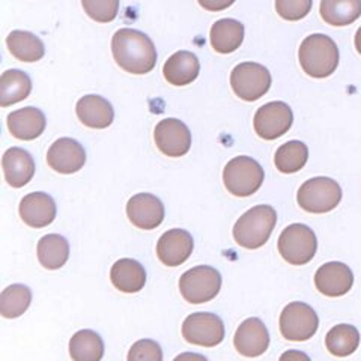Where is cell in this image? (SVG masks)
Returning <instances> with one entry per match:
<instances>
[{"instance_id":"4316f807","label":"cell","mask_w":361,"mask_h":361,"mask_svg":"<svg viewBox=\"0 0 361 361\" xmlns=\"http://www.w3.org/2000/svg\"><path fill=\"white\" fill-rule=\"evenodd\" d=\"M30 77L20 70H8L0 77V106L8 107L30 95Z\"/></svg>"},{"instance_id":"e0dca14e","label":"cell","mask_w":361,"mask_h":361,"mask_svg":"<svg viewBox=\"0 0 361 361\" xmlns=\"http://www.w3.org/2000/svg\"><path fill=\"white\" fill-rule=\"evenodd\" d=\"M233 343L236 351L244 357H259L269 346V334L265 324L257 318L245 319L235 333Z\"/></svg>"},{"instance_id":"7a4b0ae2","label":"cell","mask_w":361,"mask_h":361,"mask_svg":"<svg viewBox=\"0 0 361 361\" xmlns=\"http://www.w3.org/2000/svg\"><path fill=\"white\" fill-rule=\"evenodd\" d=\"M300 65L307 75L313 78L330 77L338 65V49L336 42L322 33H313L300 45Z\"/></svg>"},{"instance_id":"8d00e7d4","label":"cell","mask_w":361,"mask_h":361,"mask_svg":"<svg viewBox=\"0 0 361 361\" xmlns=\"http://www.w3.org/2000/svg\"><path fill=\"white\" fill-rule=\"evenodd\" d=\"M279 361H312V360L309 358L307 354H304L301 351H293V349H290V351H286L281 354Z\"/></svg>"},{"instance_id":"4dcf8cb0","label":"cell","mask_w":361,"mask_h":361,"mask_svg":"<svg viewBox=\"0 0 361 361\" xmlns=\"http://www.w3.org/2000/svg\"><path fill=\"white\" fill-rule=\"evenodd\" d=\"M309 160L307 146L300 140H290L281 145L276 152L274 163L281 173H295L306 166Z\"/></svg>"},{"instance_id":"7c38bea8","label":"cell","mask_w":361,"mask_h":361,"mask_svg":"<svg viewBox=\"0 0 361 361\" xmlns=\"http://www.w3.org/2000/svg\"><path fill=\"white\" fill-rule=\"evenodd\" d=\"M154 139L157 148L167 157H183L191 148V133L183 121L169 118L158 122Z\"/></svg>"},{"instance_id":"3957f363","label":"cell","mask_w":361,"mask_h":361,"mask_svg":"<svg viewBox=\"0 0 361 361\" xmlns=\"http://www.w3.org/2000/svg\"><path fill=\"white\" fill-rule=\"evenodd\" d=\"M277 223V212L269 205H257L248 209L233 226L236 244L255 250L265 245Z\"/></svg>"},{"instance_id":"ba28073f","label":"cell","mask_w":361,"mask_h":361,"mask_svg":"<svg viewBox=\"0 0 361 361\" xmlns=\"http://www.w3.org/2000/svg\"><path fill=\"white\" fill-rule=\"evenodd\" d=\"M319 326L316 312L306 302H290L280 314V331L286 341L306 342Z\"/></svg>"},{"instance_id":"d6a6232c","label":"cell","mask_w":361,"mask_h":361,"mask_svg":"<svg viewBox=\"0 0 361 361\" xmlns=\"http://www.w3.org/2000/svg\"><path fill=\"white\" fill-rule=\"evenodd\" d=\"M85 13L98 23H110L118 17L119 0H82Z\"/></svg>"},{"instance_id":"7402d4cb","label":"cell","mask_w":361,"mask_h":361,"mask_svg":"<svg viewBox=\"0 0 361 361\" xmlns=\"http://www.w3.org/2000/svg\"><path fill=\"white\" fill-rule=\"evenodd\" d=\"M200 71L197 56L191 51H176L163 66L166 80L173 86H185L193 83Z\"/></svg>"},{"instance_id":"e575fe53","label":"cell","mask_w":361,"mask_h":361,"mask_svg":"<svg viewBox=\"0 0 361 361\" xmlns=\"http://www.w3.org/2000/svg\"><path fill=\"white\" fill-rule=\"evenodd\" d=\"M128 361H163V351L151 338H142L131 346Z\"/></svg>"},{"instance_id":"ac0fdd59","label":"cell","mask_w":361,"mask_h":361,"mask_svg":"<svg viewBox=\"0 0 361 361\" xmlns=\"http://www.w3.org/2000/svg\"><path fill=\"white\" fill-rule=\"evenodd\" d=\"M56 203L47 193H30L23 197L20 203V217L30 228L41 229L54 221Z\"/></svg>"},{"instance_id":"277c9868","label":"cell","mask_w":361,"mask_h":361,"mask_svg":"<svg viewBox=\"0 0 361 361\" xmlns=\"http://www.w3.org/2000/svg\"><path fill=\"white\" fill-rule=\"evenodd\" d=\"M265 173L262 166L250 157H235L223 172L224 187L238 197H248L262 187Z\"/></svg>"},{"instance_id":"d4e9b609","label":"cell","mask_w":361,"mask_h":361,"mask_svg":"<svg viewBox=\"0 0 361 361\" xmlns=\"http://www.w3.org/2000/svg\"><path fill=\"white\" fill-rule=\"evenodd\" d=\"M319 13L326 25L349 26L361 17V0H321Z\"/></svg>"},{"instance_id":"9a60e30c","label":"cell","mask_w":361,"mask_h":361,"mask_svg":"<svg viewBox=\"0 0 361 361\" xmlns=\"http://www.w3.org/2000/svg\"><path fill=\"white\" fill-rule=\"evenodd\" d=\"M195 241L184 229H171L157 243V256L167 267H179L193 253Z\"/></svg>"},{"instance_id":"f35d334b","label":"cell","mask_w":361,"mask_h":361,"mask_svg":"<svg viewBox=\"0 0 361 361\" xmlns=\"http://www.w3.org/2000/svg\"><path fill=\"white\" fill-rule=\"evenodd\" d=\"M355 49L361 54V27L355 33Z\"/></svg>"},{"instance_id":"4fadbf2b","label":"cell","mask_w":361,"mask_h":361,"mask_svg":"<svg viewBox=\"0 0 361 361\" xmlns=\"http://www.w3.org/2000/svg\"><path fill=\"white\" fill-rule=\"evenodd\" d=\"M47 163L54 172L71 175L83 169L86 163V152L77 140L62 137L50 146L47 152Z\"/></svg>"},{"instance_id":"5bb4252c","label":"cell","mask_w":361,"mask_h":361,"mask_svg":"<svg viewBox=\"0 0 361 361\" xmlns=\"http://www.w3.org/2000/svg\"><path fill=\"white\" fill-rule=\"evenodd\" d=\"M164 205L149 193H139L127 203V216L135 228L143 231L157 229L164 220Z\"/></svg>"},{"instance_id":"1f68e13d","label":"cell","mask_w":361,"mask_h":361,"mask_svg":"<svg viewBox=\"0 0 361 361\" xmlns=\"http://www.w3.org/2000/svg\"><path fill=\"white\" fill-rule=\"evenodd\" d=\"M32 302V290L25 285H13L0 293V313L4 318L14 319L25 313Z\"/></svg>"},{"instance_id":"30bf717a","label":"cell","mask_w":361,"mask_h":361,"mask_svg":"<svg viewBox=\"0 0 361 361\" xmlns=\"http://www.w3.org/2000/svg\"><path fill=\"white\" fill-rule=\"evenodd\" d=\"M255 131L261 139L276 140L285 135L293 123L292 109L283 101H271L255 115Z\"/></svg>"},{"instance_id":"52a82bcc","label":"cell","mask_w":361,"mask_h":361,"mask_svg":"<svg viewBox=\"0 0 361 361\" xmlns=\"http://www.w3.org/2000/svg\"><path fill=\"white\" fill-rule=\"evenodd\" d=\"M221 289V276L216 268L200 265L180 276L179 290L185 301L191 304L208 302L219 295Z\"/></svg>"},{"instance_id":"f1b7e54d","label":"cell","mask_w":361,"mask_h":361,"mask_svg":"<svg viewBox=\"0 0 361 361\" xmlns=\"http://www.w3.org/2000/svg\"><path fill=\"white\" fill-rule=\"evenodd\" d=\"M73 361H101L104 357V342L92 330L77 331L70 341Z\"/></svg>"},{"instance_id":"484cf974","label":"cell","mask_w":361,"mask_h":361,"mask_svg":"<svg viewBox=\"0 0 361 361\" xmlns=\"http://www.w3.org/2000/svg\"><path fill=\"white\" fill-rule=\"evenodd\" d=\"M6 45L16 59L21 62H38L44 58L45 47L42 41L25 30H13L6 38Z\"/></svg>"},{"instance_id":"74e56055","label":"cell","mask_w":361,"mask_h":361,"mask_svg":"<svg viewBox=\"0 0 361 361\" xmlns=\"http://www.w3.org/2000/svg\"><path fill=\"white\" fill-rule=\"evenodd\" d=\"M173 361H208V360L196 353H184V354L178 355Z\"/></svg>"},{"instance_id":"9c48e42d","label":"cell","mask_w":361,"mask_h":361,"mask_svg":"<svg viewBox=\"0 0 361 361\" xmlns=\"http://www.w3.org/2000/svg\"><path fill=\"white\" fill-rule=\"evenodd\" d=\"M231 86L236 97L252 103V101L262 98L269 90L271 74L261 63L244 62L233 68Z\"/></svg>"},{"instance_id":"83f0119b","label":"cell","mask_w":361,"mask_h":361,"mask_svg":"<svg viewBox=\"0 0 361 361\" xmlns=\"http://www.w3.org/2000/svg\"><path fill=\"white\" fill-rule=\"evenodd\" d=\"M38 261L47 269L62 268L70 257V244L58 233L45 235L38 243Z\"/></svg>"},{"instance_id":"5b68a950","label":"cell","mask_w":361,"mask_h":361,"mask_svg":"<svg viewBox=\"0 0 361 361\" xmlns=\"http://www.w3.org/2000/svg\"><path fill=\"white\" fill-rule=\"evenodd\" d=\"M301 209L312 214L333 211L342 200V188L331 178H312L304 183L297 195Z\"/></svg>"},{"instance_id":"2e32d148","label":"cell","mask_w":361,"mask_h":361,"mask_svg":"<svg viewBox=\"0 0 361 361\" xmlns=\"http://www.w3.org/2000/svg\"><path fill=\"white\" fill-rule=\"evenodd\" d=\"M354 274L351 268L342 262H329L314 274V286L326 297H342L351 290Z\"/></svg>"},{"instance_id":"836d02e7","label":"cell","mask_w":361,"mask_h":361,"mask_svg":"<svg viewBox=\"0 0 361 361\" xmlns=\"http://www.w3.org/2000/svg\"><path fill=\"white\" fill-rule=\"evenodd\" d=\"M313 0H276L277 14L288 21H298L307 17Z\"/></svg>"},{"instance_id":"603a6c76","label":"cell","mask_w":361,"mask_h":361,"mask_svg":"<svg viewBox=\"0 0 361 361\" xmlns=\"http://www.w3.org/2000/svg\"><path fill=\"white\" fill-rule=\"evenodd\" d=\"M110 280L113 286L126 293H135L145 288L146 271L134 259H119L110 269Z\"/></svg>"},{"instance_id":"44dd1931","label":"cell","mask_w":361,"mask_h":361,"mask_svg":"<svg viewBox=\"0 0 361 361\" xmlns=\"http://www.w3.org/2000/svg\"><path fill=\"white\" fill-rule=\"evenodd\" d=\"M45 116L37 107L18 109L8 115V128L16 139L35 140L45 130Z\"/></svg>"},{"instance_id":"d590c367","label":"cell","mask_w":361,"mask_h":361,"mask_svg":"<svg viewBox=\"0 0 361 361\" xmlns=\"http://www.w3.org/2000/svg\"><path fill=\"white\" fill-rule=\"evenodd\" d=\"M197 2L203 9L211 11V13H220V11L232 6L235 0H197Z\"/></svg>"},{"instance_id":"8fae6325","label":"cell","mask_w":361,"mask_h":361,"mask_svg":"<svg viewBox=\"0 0 361 361\" xmlns=\"http://www.w3.org/2000/svg\"><path fill=\"white\" fill-rule=\"evenodd\" d=\"M183 336L188 343L214 348L223 342L224 325L217 314L199 312L187 316L183 324Z\"/></svg>"},{"instance_id":"cb8c5ba5","label":"cell","mask_w":361,"mask_h":361,"mask_svg":"<svg viewBox=\"0 0 361 361\" xmlns=\"http://www.w3.org/2000/svg\"><path fill=\"white\" fill-rule=\"evenodd\" d=\"M212 49L221 54L238 50L244 41V25L238 20L223 18L214 23L209 33Z\"/></svg>"},{"instance_id":"ffe728a7","label":"cell","mask_w":361,"mask_h":361,"mask_svg":"<svg viewBox=\"0 0 361 361\" xmlns=\"http://www.w3.org/2000/svg\"><path fill=\"white\" fill-rule=\"evenodd\" d=\"M75 111L82 123L94 130L107 128L111 126L113 118H115L111 104L99 95H86L78 99Z\"/></svg>"},{"instance_id":"d6986e66","label":"cell","mask_w":361,"mask_h":361,"mask_svg":"<svg viewBox=\"0 0 361 361\" xmlns=\"http://www.w3.org/2000/svg\"><path fill=\"white\" fill-rule=\"evenodd\" d=\"M2 167L6 183L14 188L25 187L35 175V161L21 148L8 149L2 158Z\"/></svg>"},{"instance_id":"8992f818","label":"cell","mask_w":361,"mask_h":361,"mask_svg":"<svg viewBox=\"0 0 361 361\" xmlns=\"http://www.w3.org/2000/svg\"><path fill=\"white\" fill-rule=\"evenodd\" d=\"M279 253L290 265L309 264L318 250L314 232L306 224H290L279 236Z\"/></svg>"},{"instance_id":"6da1fadb","label":"cell","mask_w":361,"mask_h":361,"mask_svg":"<svg viewBox=\"0 0 361 361\" xmlns=\"http://www.w3.org/2000/svg\"><path fill=\"white\" fill-rule=\"evenodd\" d=\"M116 63L131 74H148L157 65V49L152 39L135 29H121L111 39Z\"/></svg>"},{"instance_id":"f546056e","label":"cell","mask_w":361,"mask_h":361,"mask_svg":"<svg viewBox=\"0 0 361 361\" xmlns=\"http://www.w3.org/2000/svg\"><path fill=\"white\" fill-rule=\"evenodd\" d=\"M360 345V333L353 325H336L326 333L325 346L334 357H349Z\"/></svg>"}]
</instances>
